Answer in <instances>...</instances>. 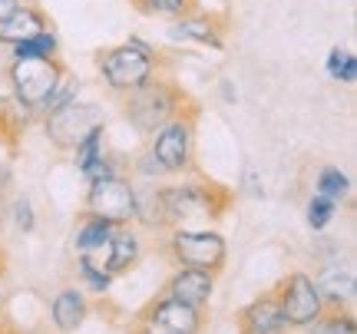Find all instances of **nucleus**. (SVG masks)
<instances>
[{"instance_id":"1","label":"nucleus","mask_w":357,"mask_h":334,"mask_svg":"<svg viewBox=\"0 0 357 334\" xmlns=\"http://www.w3.org/2000/svg\"><path fill=\"white\" fill-rule=\"evenodd\" d=\"M102 83L113 93H129L149 83L153 77H159V56L155 47H149L142 37H129L119 47H109L96 56Z\"/></svg>"},{"instance_id":"2","label":"nucleus","mask_w":357,"mask_h":334,"mask_svg":"<svg viewBox=\"0 0 357 334\" xmlns=\"http://www.w3.org/2000/svg\"><path fill=\"white\" fill-rule=\"evenodd\" d=\"M123 96H126L123 116L139 129L142 136H153L162 123H169L178 109L189 106V96L166 77H153L149 83H142V86L123 93Z\"/></svg>"},{"instance_id":"3","label":"nucleus","mask_w":357,"mask_h":334,"mask_svg":"<svg viewBox=\"0 0 357 334\" xmlns=\"http://www.w3.org/2000/svg\"><path fill=\"white\" fill-rule=\"evenodd\" d=\"M159 195L169 229H192V222H212L229 206V192H222L212 182L159 185Z\"/></svg>"},{"instance_id":"4","label":"nucleus","mask_w":357,"mask_h":334,"mask_svg":"<svg viewBox=\"0 0 357 334\" xmlns=\"http://www.w3.org/2000/svg\"><path fill=\"white\" fill-rule=\"evenodd\" d=\"M169 258L176 261V268H202L218 271L229 261V242L215 229H169Z\"/></svg>"},{"instance_id":"5","label":"nucleus","mask_w":357,"mask_h":334,"mask_svg":"<svg viewBox=\"0 0 357 334\" xmlns=\"http://www.w3.org/2000/svg\"><path fill=\"white\" fill-rule=\"evenodd\" d=\"M149 153L159 159L166 176H185L195 166V113L178 109L169 123L155 129L149 136Z\"/></svg>"},{"instance_id":"6","label":"nucleus","mask_w":357,"mask_h":334,"mask_svg":"<svg viewBox=\"0 0 357 334\" xmlns=\"http://www.w3.org/2000/svg\"><path fill=\"white\" fill-rule=\"evenodd\" d=\"M66 66L60 56L53 60H10L7 83H10V103L24 113H37V106L50 96L56 79L63 77Z\"/></svg>"},{"instance_id":"7","label":"nucleus","mask_w":357,"mask_h":334,"mask_svg":"<svg viewBox=\"0 0 357 334\" xmlns=\"http://www.w3.org/2000/svg\"><path fill=\"white\" fill-rule=\"evenodd\" d=\"M271 291L278 298L281 314H284V321H288L291 331L311 324L314 318H321V314L328 311L318 295V288H314V278H311L307 271H288Z\"/></svg>"},{"instance_id":"8","label":"nucleus","mask_w":357,"mask_h":334,"mask_svg":"<svg viewBox=\"0 0 357 334\" xmlns=\"http://www.w3.org/2000/svg\"><path fill=\"white\" fill-rule=\"evenodd\" d=\"M43 119H47V123H43V132H47V139L53 142V149H60V153H73L77 142L86 136L89 129L106 123V116H102L100 106L83 103V100H73V103L60 106V109L47 113Z\"/></svg>"},{"instance_id":"9","label":"nucleus","mask_w":357,"mask_h":334,"mask_svg":"<svg viewBox=\"0 0 357 334\" xmlns=\"http://www.w3.org/2000/svg\"><path fill=\"white\" fill-rule=\"evenodd\" d=\"M83 212L109 219L113 225L132 222V212H136V189H132V182L126 176H106V179L89 182Z\"/></svg>"},{"instance_id":"10","label":"nucleus","mask_w":357,"mask_h":334,"mask_svg":"<svg viewBox=\"0 0 357 334\" xmlns=\"http://www.w3.org/2000/svg\"><path fill=\"white\" fill-rule=\"evenodd\" d=\"M139 321L153 324L159 328L162 334H202V308H192L185 301H176V298H169L166 291L159 298H153L146 308H142Z\"/></svg>"},{"instance_id":"11","label":"nucleus","mask_w":357,"mask_h":334,"mask_svg":"<svg viewBox=\"0 0 357 334\" xmlns=\"http://www.w3.org/2000/svg\"><path fill=\"white\" fill-rule=\"evenodd\" d=\"M93 258H96V261H100L113 278L116 275H126L129 268H136V265H139V258H142V242H139V231L132 229V222L116 225L113 235H109V242L102 245Z\"/></svg>"},{"instance_id":"12","label":"nucleus","mask_w":357,"mask_h":334,"mask_svg":"<svg viewBox=\"0 0 357 334\" xmlns=\"http://www.w3.org/2000/svg\"><path fill=\"white\" fill-rule=\"evenodd\" d=\"M238 331L242 334H288V321L281 314V305L275 291L252 298L242 311H238Z\"/></svg>"},{"instance_id":"13","label":"nucleus","mask_w":357,"mask_h":334,"mask_svg":"<svg viewBox=\"0 0 357 334\" xmlns=\"http://www.w3.org/2000/svg\"><path fill=\"white\" fill-rule=\"evenodd\" d=\"M166 295L185 301L192 308H205L215 295V275L202 268H176L166 282Z\"/></svg>"},{"instance_id":"14","label":"nucleus","mask_w":357,"mask_h":334,"mask_svg":"<svg viewBox=\"0 0 357 334\" xmlns=\"http://www.w3.org/2000/svg\"><path fill=\"white\" fill-rule=\"evenodd\" d=\"M169 40H192V43H199V47H208V50H225V37H222V26H218L215 17H208V13H182L176 17L172 24H169Z\"/></svg>"},{"instance_id":"15","label":"nucleus","mask_w":357,"mask_h":334,"mask_svg":"<svg viewBox=\"0 0 357 334\" xmlns=\"http://www.w3.org/2000/svg\"><path fill=\"white\" fill-rule=\"evenodd\" d=\"M311 278H314V288L328 311L351 308V301H354V271L351 268H341V261H337V265H324Z\"/></svg>"},{"instance_id":"16","label":"nucleus","mask_w":357,"mask_h":334,"mask_svg":"<svg viewBox=\"0 0 357 334\" xmlns=\"http://www.w3.org/2000/svg\"><path fill=\"white\" fill-rule=\"evenodd\" d=\"M89 318V301L79 288H63L50 301V321L60 334H77Z\"/></svg>"},{"instance_id":"17","label":"nucleus","mask_w":357,"mask_h":334,"mask_svg":"<svg viewBox=\"0 0 357 334\" xmlns=\"http://www.w3.org/2000/svg\"><path fill=\"white\" fill-rule=\"evenodd\" d=\"M50 20H47V13L40 10L37 3H20L10 17H3L0 20V47H13V43H20V40L33 37L40 30H47Z\"/></svg>"},{"instance_id":"18","label":"nucleus","mask_w":357,"mask_h":334,"mask_svg":"<svg viewBox=\"0 0 357 334\" xmlns=\"http://www.w3.org/2000/svg\"><path fill=\"white\" fill-rule=\"evenodd\" d=\"M113 229L116 225L109 219H100V215L83 212L77 222V229H73V248H77V255H96L102 245L109 242Z\"/></svg>"},{"instance_id":"19","label":"nucleus","mask_w":357,"mask_h":334,"mask_svg":"<svg viewBox=\"0 0 357 334\" xmlns=\"http://www.w3.org/2000/svg\"><path fill=\"white\" fill-rule=\"evenodd\" d=\"M136 189V212H132V222L136 225H146V229H169L166 225V212H162V195H159V185L155 182H132Z\"/></svg>"},{"instance_id":"20","label":"nucleus","mask_w":357,"mask_h":334,"mask_svg":"<svg viewBox=\"0 0 357 334\" xmlns=\"http://www.w3.org/2000/svg\"><path fill=\"white\" fill-rule=\"evenodd\" d=\"M53 56H60V37L50 26L10 47V60H53Z\"/></svg>"},{"instance_id":"21","label":"nucleus","mask_w":357,"mask_h":334,"mask_svg":"<svg viewBox=\"0 0 357 334\" xmlns=\"http://www.w3.org/2000/svg\"><path fill=\"white\" fill-rule=\"evenodd\" d=\"M314 192L341 206L347 195H351V176H347L341 166H324V169H318V176H314Z\"/></svg>"},{"instance_id":"22","label":"nucleus","mask_w":357,"mask_h":334,"mask_svg":"<svg viewBox=\"0 0 357 334\" xmlns=\"http://www.w3.org/2000/svg\"><path fill=\"white\" fill-rule=\"evenodd\" d=\"M298 334H357V321L351 311H324L321 318H314L311 324L298 328Z\"/></svg>"},{"instance_id":"23","label":"nucleus","mask_w":357,"mask_h":334,"mask_svg":"<svg viewBox=\"0 0 357 334\" xmlns=\"http://www.w3.org/2000/svg\"><path fill=\"white\" fill-rule=\"evenodd\" d=\"M77 275L93 295H109V288H113V275L102 268L93 255H79L77 258Z\"/></svg>"},{"instance_id":"24","label":"nucleus","mask_w":357,"mask_h":334,"mask_svg":"<svg viewBox=\"0 0 357 334\" xmlns=\"http://www.w3.org/2000/svg\"><path fill=\"white\" fill-rule=\"evenodd\" d=\"M129 3L142 17H169V20H176L195 7V0H129Z\"/></svg>"},{"instance_id":"25","label":"nucleus","mask_w":357,"mask_h":334,"mask_svg":"<svg viewBox=\"0 0 357 334\" xmlns=\"http://www.w3.org/2000/svg\"><path fill=\"white\" fill-rule=\"evenodd\" d=\"M324 70L328 77L337 79V83H354L357 79V56L347 47H331L328 60H324Z\"/></svg>"},{"instance_id":"26","label":"nucleus","mask_w":357,"mask_h":334,"mask_svg":"<svg viewBox=\"0 0 357 334\" xmlns=\"http://www.w3.org/2000/svg\"><path fill=\"white\" fill-rule=\"evenodd\" d=\"M77 96H79V79H73V77H70V73L63 70V77L56 79V86L50 90V96H47V100L37 106V113L47 116V113H53V109H60V106L73 103Z\"/></svg>"},{"instance_id":"27","label":"nucleus","mask_w":357,"mask_h":334,"mask_svg":"<svg viewBox=\"0 0 357 334\" xmlns=\"http://www.w3.org/2000/svg\"><path fill=\"white\" fill-rule=\"evenodd\" d=\"M334 215H337V202H331V199H324V195H318V192L307 199L305 219H307V229L311 231H324L334 222Z\"/></svg>"},{"instance_id":"28","label":"nucleus","mask_w":357,"mask_h":334,"mask_svg":"<svg viewBox=\"0 0 357 334\" xmlns=\"http://www.w3.org/2000/svg\"><path fill=\"white\" fill-rule=\"evenodd\" d=\"M73 153H77V169L86 166V162H93V159H100V155H106V123L89 129L86 136L77 142Z\"/></svg>"},{"instance_id":"29","label":"nucleus","mask_w":357,"mask_h":334,"mask_svg":"<svg viewBox=\"0 0 357 334\" xmlns=\"http://www.w3.org/2000/svg\"><path fill=\"white\" fill-rule=\"evenodd\" d=\"M132 169H136V179H139V182H159V179H166V169L159 166V159H155L149 149H142Z\"/></svg>"},{"instance_id":"30","label":"nucleus","mask_w":357,"mask_h":334,"mask_svg":"<svg viewBox=\"0 0 357 334\" xmlns=\"http://www.w3.org/2000/svg\"><path fill=\"white\" fill-rule=\"evenodd\" d=\"M79 176L86 182H96V179H106V176H119V169H116L113 155L106 153V155H100V159L86 162V166H79Z\"/></svg>"},{"instance_id":"31","label":"nucleus","mask_w":357,"mask_h":334,"mask_svg":"<svg viewBox=\"0 0 357 334\" xmlns=\"http://www.w3.org/2000/svg\"><path fill=\"white\" fill-rule=\"evenodd\" d=\"M13 225H17V231H24V235H30V231L37 229V215H33L30 199H17L13 202Z\"/></svg>"},{"instance_id":"32","label":"nucleus","mask_w":357,"mask_h":334,"mask_svg":"<svg viewBox=\"0 0 357 334\" xmlns=\"http://www.w3.org/2000/svg\"><path fill=\"white\" fill-rule=\"evenodd\" d=\"M218 90H222V103H235V100H238V93H235V86H231L229 79H222Z\"/></svg>"},{"instance_id":"33","label":"nucleus","mask_w":357,"mask_h":334,"mask_svg":"<svg viewBox=\"0 0 357 334\" xmlns=\"http://www.w3.org/2000/svg\"><path fill=\"white\" fill-rule=\"evenodd\" d=\"M20 3H24V0H0V20H3V17H10Z\"/></svg>"},{"instance_id":"34","label":"nucleus","mask_w":357,"mask_h":334,"mask_svg":"<svg viewBox=\"0 0 357 334\" xmlns=\"http://www.w3.org/2000/svg\"><path fill=\"white\" fill-rule=\"evenodd\" d=\"M132 334H162V331H159V328H153V324H146V321H136Z\"/></svg>"},{"instance_id":"35","label":"nucleus","mask_w":357,"mask_h":334,"mask_svg":"<svg viewBox=\"0 0 357 334\" xmlns=\"http://www.w3.org/2000/svg\"><path fill=\"white\" fill-rule=\"evenodd\" d=\"M245 185H248V192L255 195V199H261V195H265V189H261V185H255V176H248V179H245Z\"/></svg>"},{"instance_id":"36","label":"nucleus","mask_w":357,"mask_h":334,"mask_svg":"<svg viewBox=\"0 0 357 334\" xmlns=\"http://www.w3.org/2000/svg\"><path fill=\"white\" fill-rule=\"evenodd\" d=\"M0 334H10V328H3V324H0Z\"/></svg>"},{"instance_id":"37","label":"nucleus","mask_w":357,"mask_h":334,"mask_svg":"<svg viewBox=\"0 0 357 334\" xmlns=\"http://www.w3.org/2000/svg\"><path fill=\"white\" fill-rule=\"evenodd\" d=\"M0 311H3V291H0Z\"/></svg>"},{"instance_id":"38","label":"nucleus","mask_w":357,"mask_h":334,"mask_svg":"<svg viewBox=\"0 0 357 334\" xmlns=\"http://www.w3.org/2000/svg\"><path fill=\"white\" fill-rule=\"evenodd\" d=\"M10 334H13V331H10Z\"/></svg>"}]
</instances>
